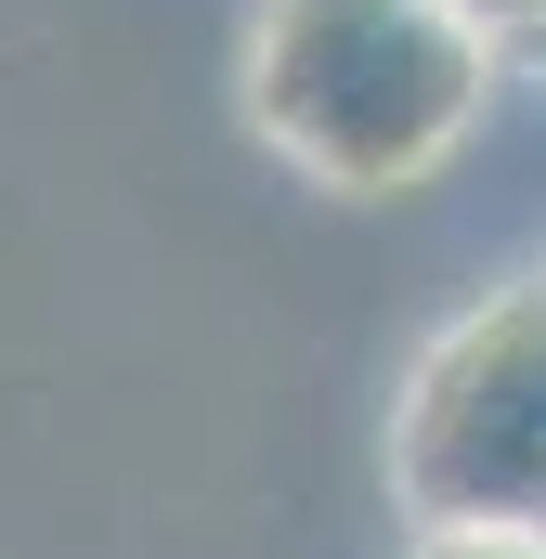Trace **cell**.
Instances as JSON below:
<instances>
[{
    "mask_svg": "<svg viewBox=\"0 0 546 559\" xmlns=\"http://www.w3.org/2000/svg\"><path fill=\"white\" fill-rule=\"evenodd\" d=\"M495 66L508 52L455 0H261L248 118L325 195H404L482 131Z\"/></svg>",
    "mask_w": 546,
    "mask_h": 559,
    "instance_id": "cell-1",
    "label": "cell"
},
{
    "mask_svg": "<svg viewBox=\"0 0 546 559\" xmlns=\"http://www.w3.org/2000/svg\"><path fill=\"white\" fill-rule=\"evenodd\" d=\"M416 559H546V534H416Z\"/></svg>",
    "mask_w": 546,
    "mask_h": 559,
    "instance_id": "cell-4",
    "label": "cell"
},
{
    "mask_svg": "<svg viewBox=\"0 0 546 559\" xmlns=\"http://www.w3.org/2000/svg\"><path fill=\"white\" fill-rule=\"evenodd\" d=\"M534 66H546V39H534Z\"/></svg>",
    "mask_w": 546,
    "mask_h": 559,
    "instance_id": "cell-5",
    "label": "cell"
},
{
    "mask_svg": "<svg viewBox=\"0 0 546 559\" xmlns=\"http://www.w3.org/2000/svg\"><path fill=\"white\" fill-rule=\"evenodd\" d=\"M455 13H468L495 52H534V39H546V0H455Z\"/></svg>",
    "mask_w": 546,
    "mask_h": 559,
    "instance_id": "cell-3",
    "label": "cell"
},
{
    "mask_svg": "<svg viewBox=\"0 0 546 559\" xmlns=\"http://www.w3.org/2000/svg\"><path fill=\"white\" fill-rule=\"evenodd\" d=\"M391 495L416 534H546V274L495 286L416 352L391 404Z\"/></svg>",
    "mask_w": 546,
    "mask_h": 559,
    "instance_id": "cell-2",
    "label": "cell"
}]
</instances>
